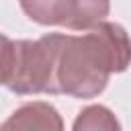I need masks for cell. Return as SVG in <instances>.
<instances>
[{
  "instance_id": "1",
  "label": "cell",
  "mask_w": 131,
  "mask_h": 131,
  "mask_svg": "<svg viewBox=\"0 0 131 131\" xmlns=\"http://www.w3.org/2000/svg\"><path fill=\"white\" fill-rule=\"evenodd\" d=\"M57 94L92 98L100 94L111 74L131 63V39L117 23H98L84 35L55 33Z\"/></svg>"
},
{
  "instance_id": "2",
  "label": "cell",
  "mask_w": 131,
  "mask_h": 131,
  "mask_svg": "<svg viewBox=\"0 0 131 131\" xmlns=\"http://www.w3.org/2000/svg\"><path fill=\"white\" fill-rule=\"evenodd\" d=\"M55 53V33L37 41L2 37V84L16 94H57Z\"/></svg>"
},
{
  "instance_id": "3",
  "label": "cell",
  "mask_w": 131,
  "mask_h": 131,
  "mask_svg": "<svg viewBox=\"0 0 131 131\" xmlns=\"http://www.w3.org/2000/svg\"><path fill=\"white\" fill-rule=\"evenodd\" d=\"M2 131H63V121L51 104L27 102L2 123Z\"/></svg>"
},
{
  "instance_id": "4",
  "label": "cell",
  "mask_w": 131,
  "mask_h": 131,
  "mask_svg": "<svg viewBox=\"0 0 131 131\" xmlns=\"http://www.w3.org/2000/svg\"><path fill=\"white\" fill-rule=\"evenodd\" d=\"M106 14L108 0H63L57 25L70 31H88L102 23Z\"/></svg>"
},
{
  "instance_id": "5",
  "label": "cell",
  "mask_w": 131,
  "mask_h": 131,
  "mask_svg": "<svg viewBox=\"0 0 131 131\" xmlns=\"http://www.w3.org/2000/svg\"><path fill=\"white\" fill-rule=\"evenodd\" d=\"M74 131H121V125L106 106L92 104L76 117Z\"/></svg>"
},
{
  "instance_id": "6",
  "label": "cell",
  "mask_w": 131,
  "mask_h": 131,
  "mask_svg": "<svg viewBox=\"0 0 131 131\" xmlns=\"http://www.w3.org/2000/svg\"><path fill=\"white\" fill-rule=\"evenodd\" d=\"M61 2L63 0H20V8L39 25H57Z\"/></svg>"
}]
</instances>
